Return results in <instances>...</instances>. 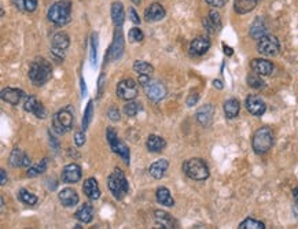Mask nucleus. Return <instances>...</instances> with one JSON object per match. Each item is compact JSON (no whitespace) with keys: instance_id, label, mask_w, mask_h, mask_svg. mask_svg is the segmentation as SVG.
Here are the masks:
<instances>
[{"instance_id":"obj_17","label":"nucleus","mask_w":298,"mask_h":229,"mask_svg":"<svg viewBox=\"0 0 298 229\" xmlns=\"http://www.w3.org/2000/svg\"><path fill=\"white\" fill-rule=\"evenodd\" d=\"M197 121L199 125H202L203 128H208L213 124V117H214V107L212 104H205V106L198 108L197 114Z\"/></svg>"},{"instance_id":"obj_36","label":"nucleus","mask_w":298,"mask_h":229,"mask_svg":"<svg viewBox=\"0 0 298 229\" xmlns=\"http://www.w3.org/2000/svg\"><path fill=\"white\" fill-rule=\"evenodd\" d=\"M47 166H48V160L47 158H44V160L39 162L38 165H33L28 168L27 176L31 177V178H32V177L40 176V174H43L44 172L47 170Z\"/></svg>"},{"instance_id":"obj_27","label":"nucleus","mask_w":298,"mask_h":229,"mask_svg":"<svg viewBox=\"0 0 298 229\" xmlns=\"http://www.w3.org/2000/svg\"><path fill=\"white\" fill-rule=\"evenodd\" d=\"M168 168H169V162H168V160H155L154 164L149 168L150 176L154 177L155 180H161L162 177L165 176Z\"/></svg>"},{"instance_id":"obj_38","label":"nucleus","mask_w":298,"mask_h":229,"mask_svg":"<svg viewBox=\"0 0 298 229\" xmlns=\"http://www.w3.org/2000/svg\"><path fill=\"white\" fill-rule=\"evenodd\" d=\"M142 104L140 103H138V102H133V100H129L127 102V104L124 106V112L127 114L128 117H135L136 114H138L139 112H142Z\"/></svg>"},{"instance_id":"obj_24","label":"nucleus","mask_w":298,"mask_h":229,"mask_svg":"<svg viewBox=\"0 0 298 229\" xmlns=\"http://www.w3.org/2000/svg\"><path fill=\"white\" fill-rule=\"evenodd\" d=\"M251 70L260 76H269L273 72V64L266 60V59H253L251 60Z\"/></svg>"},{"instance_id":"obj_35","label":"nucleus","mask_w":298,"mask_h":229,"mask_svg":"<svg viewBox=\"0 0 298 229\" xmlns=\"http://www.w3.org/2000/svg\"><path fill=\"white\" fill-rule=\"evenodd\" d=\"M132 68L135 73H138L139 76H151L154 73V68L144 60H135Z\"/></svg>"},{"instance_id":"obj_52","label":"nucleus","mask_w":298,"mask_h":229,"mask_svg":"<svg viewBox=\"0 0 298 229\" xmlns=\"http://www.w3.org/2000/svg\"><path fill=\"white\" fill-rule=\"evenodd\" d=\"M50 142H51V144H54V147H55V148H58L59 147L58 140H57V138H55V136L51 134V130H50Z\"/></svg>"},{"instance_id":"obj_28","label":"nucleus","mask_w":298,"mask_h":229,"mask_svg":"<svg viewBox=\"0 0 298 229\" xmlns=\"http://www.w3.org/2000/svg\"><path fill=\"white\" fill-rule=\"evenodd\" d=\"M146 147L150 152H161L166 147L165 138L157 136V134H150L147 138V142H146Z\"/></svg>"},{"instance_id":"obj_25","label":"nucleus","mask_w":298,"mask_h":229,"mask_svg":"<svg viewBox=\"0 0 298 229\" xmlns=\"http://www.w3.org/2000/svg\"><path fill=\"white\" fill-rule=\"evenodd\" d=\"M75 218L83 222V224H90L91 221L94 220V206L91 203L81 204L75 213Z\"/></svg>"},{"instance_id":"obj_48","label":"nucleus","mask_w":298,"mask_h":229,"mask_svg":"<svg viewBox=\"0 0 298 229\" xmlns=\"http://www.w3.org/2000/svg\"><path fill=\"white\" fill-rule=\"evenodd\" d=\"M209 6H212V7H223L225 4V0H205Z\"/></svg>"},{"instance_id":"obj_4","label":"nucleus","mask_w":298,"mask_h":229,"mask_svg":"<svg viewBox=\"0 0 298 229\" xmlns=\"http://www.w3.org/2000/svg\"><path fill=\"white\" fill-rule=\"evenodd\" d=\"M107 186L113 194V196L117 200H121L128 195L129 191V184L124 172L121 169H114V170L107 177Z\"/></svg>"},{"instance_id":"obj_8","label":"nucleus","mask_w":298,"mask_h":229,"mask_svg":"<svg viewBox=\"0 0 298 229\" xmlns=\"http://www.w3.org/2000/svg\"><path fill=\"white\" fill-rule=\"evenodd\" d=\"M106 138H107V143H109V146H110V148L113 150V152L120 155V156H121V160H123L127 165H129V158H131L129 148H128V146L124 143L121 138H118L117 132H116L113 128H107Z\"/></svg>"},{"instance_id":"obj_9","label":"nucleus","mask_w":298,"mask_h":229,"mask_svg":"<svg viewBox=\"0 0 298 229\" xmlns=\"http://www.w3.org/2000/svg\"><path fill=\"white\" fill-rule=\"evenodd\" d=\"M279 50H280V43L273 34H265L257 43V51L265 56H275L279 54Z\"/></svg>"},{"instance_id":"obj_33","label":"nucleus","mask_w":298,"mask_h":229,"mask_svg":"<svg viewBox=\"0 0 298 229\" xmlns=\"http://www.w3.org/2000/svg\"><path fill=\"white\" fill-rule=\"evenodd\" d=\"M51 46H53V48H57V50L65 51V50L70 46V38L68 36V33H65V32L55 33V34L53 36V40H51Z\"/></svg>"},{"instance_id":"obj_30","label":"nucleus","mask_w":298,"mask_h":229,"mask_svg":"<svg viewBox=\"0 0 298 229\" xmlns=\"http://www.w3.org/2000/svg\"><path fill=\"white\" fill-rule=\"evenodd\" d=\"M266 34V24L264 21V18L257 16L250 26V36L254 40H260L261 38H264Z\"/></svg>"},{"instance_id":"obj_7","label":"nucleus","mask_w":298,"mask_h":229,"mask_svg":"<svg viewBox=\"0 0 298 229\" xmlns=\"http://www.w3.org/2000/svg\"><path fill=\"white\" fill-rule=\"evenodd\" d=\"M73 122H75V117L70 107H65L53 117V130L55 134H65L66 132L72 130Z\"/></svg>"},{"instance_id":"obj_18","label":"nucleus","mask_w":298,"mask_h":229,"mask_svg":"<svg viewBox=\"0 0 298 229\" xmlns=\"http://www.w3.org/2000/svg\"><path fill=\"white\" fill-rule=\"evenodd\" d=\"M209 48H210V40L208 38H195L190 43V52L194 56H202L208 52Z\"/></svg>"},{"instance_id":"obj_49","label":"nucleus","mask_w":298,"mask_h":229,"mask_svg":"<svg viewBox=\"0 0 298 229\" xmlns=\"http://www.w3.org/2000/svg\"><path fill=\"white\" fill-rule=\"evenodd\" d=\"M13 3L20 11H25V6H24V0H13Z\"/></svg>"},{"instance_id":"obj_23","label":"nucleus","mask_w":298,"mask_h":229,"mask_svg":"<svg viewBox=\"0 0 298 229\" xmlns=\"http://www.w3.org/2000/svg\"><path fill=\"white\" fill-rule=\"evenodd\" d=\"M203 26L209 33H214L221 29V16L216 10H210L206 18H203Z\"/></svg>"},{"instance_id":"obj_29","label":"nucleus","mask_w":298,"mask_h":229,"mask_svg":"<svg viewBox=\"0 0 298 229\" xmlns=\"http://www.w3.org/2000/svg\"><path fill=\"white\" fill-rule=\"evenodd\" d=\"M260 0H234V10L236 14H247L257 7Z\"/></svg>"},{"instance_id":"obj_39","label":"nucleus","mask_w":298,"mask_h":229,"mask_svg":"<svg viewBox=\"0 0 298 229\" xmlns=\"http://www.w3.org/2000/svg\"><path fill=\"white\" fill-rule=\"evenodd\" d=\"M247 86H251V88H254V90H262V88L265 86V82L262 81L260 74H257V73H250V74L247 76Z\"/></svg>"},{"instance_id":"obj_37","label":"nucleus","mask_w":298,"mask_h":229,"mask_svg":"<svg viewBox=\"0 0 298 229\" xmlns=\"http://www.w3.org/2000/svg\"><path fill=\"white\" fill-rule=\"evenodd\" d=\"M92 117H94V102L90 100L87 107H85L84 116H83V130H87L90 128L91 122H92Z\"/></svg>"},{"instance_id":"obj_55","label":"nucleus","mask_w":298,"mask_h":229,"mask_svg":"<svg viewBox=\"0 0 298 229\" xmlns=\"http://www.w3.org/2000/svg\"><path fill=\"white\" fill-rule=\"evenodd\" d=\"M293 198H294V200H295V203L298 204V188H294L293 190Z\"/></svg>"},{"instance_id":"obj_45","label":"nucleus","mask_w":298,"mask_h":229,"mask_svg":"<svg viewBox=\"0 0 298 229\" xmlns=\"http://www.w3.org/2000/svg\"><path fill=\"white\" fill-rule=\"evenodd\" d=\"M107 116H109V118L112 120V121H120V112H118L117 107H110L109 108V112H107Z\"/></svg>"},{"instance_id":"obj_13","label":"nucleus","mask_w":298,"mask_h":229,"mask_svg":"<svg viewBox=\"0 0 298 229\" xmlns=\"http://www.w3.org/2000/svg\"><path fill=\"white\" fill-rule=\"evenodd\" d=\"M24 110L27 112H31L33 116H36L40 120H44L47 117V110L43 106L42 102H39L35 96H28L24 103Z\"/></svg>"},{"instance_id":"obj_1","label":"nucleus","mask_w":298,"mask_h":229,"mask_svg":"<svg viewBox=\"0 0 298 229\" xmlns=\"http://www.w3.org/2000/svg\"><path fill=\"white\" fill-rule=\"evenodd\" d=\"M28 76H29V80L32 81L33 86H43L44 84H47L48 81L51 80V77H53L51 64L44 58L35 59L31 64Z\"/></svg>"},{"instance_id":"obj_42","label":"nucleus","mask_w":298,"mask_h":229,"mask_svg":"<svg viewBox=\"0 0 298 229\" xmlns=\"http://www.w3.org/2000/svg\"><path fill=\"white\" fill-rule=\"evenodd\" d=\"M96 33L92 34V38H91V64H96Z\"/></svg>"},{"instance_id":"obj_56","label":"nucleus","mask_w":298,"mask_h":229,"mask_svg":"<svg viewBox=\"0 0 298 229\" xmlns=\"http://www.w3.org/2000/svg\"><path fill=\"white\" fill-rule=\"evenodd\" d=\"M81 90H83V95H84L85 94V82L83 78H81Z\"/></svg>"},{"instance_id":"obj_40","label":"nucleus","mask_w":298,"mask_h":229,"mask_svg":"<svg viewBox=\"0 0 298 229\" xmlns=\"http://www.w3.org/2000/svg\"><path fill=\"white\" fill-rule=\"evenodd\" d=\"M239 229H264L265 228V224L261 222V221H257L254 218H246L245 221H242L238 226Z\"/></svg>"},{"instance_id":"obj_10","label":"nucleus","mask_w":298,"mask_h":229,"mask_svg":"<svg viewBox=\"0 0 298 229\" xmlns=\"http://www.w3.org/2000/svg\"><path fill=\"white\" fill-rule=\"evenodd\" d=\"M116 92H117V96L121 100H133L139 94L138 84L132 78H124L117 84Z\"/></svg>"},{"instance_id":"obj_54","label":"nucleus","mask_w":298,"mask_h":229,"mask_svg":"<svg viewBox=\"0 0 298 229\" xmlns=\"http://www.w3.org/2000/svg\"><path fill=\"white\" fill-rule=\"evenodd\" d=\"M213 86H214V88H218V90H223V82L220 80H214L213 81Z\"/></svg>"},{"instance_id":"obj_12","label":"nucleus","mask_w":298,"mask_h":229,"mask_svg":"<svg viewBox=\"0 0 298 229\" xmlns=\"http://www.w3.org/2000/svg\"><path fill=\"white\" fill-rule=\"evenodd\" d=\"M81 177H83V170H81V166L77 164L66 165L61 173V180L65 184H76L80 182Z\"/></svg>"},{"instance_id":"obj_51","label":"nucleus","mask_w":298,"mask_h":229,"mask_svg":"<svg viewBox=\"0 0 298 229\" xmlns=\"http://www.w3.org/2000/svg\"><path fill=\"white\" fill-rule=\"evenodd\" d=\"M0 174H2V178H0V184H2V186H5L6 182H7V172H6L5 169H2V170H0Z\"/></svg>"},{"instance_id":"obj_16","label":"nucleus","mask_w":298,"mask_h":229,"mask_svg":"<svg viewBox=\"0 0 298 229\" xmlns=\"http://www.w3.org/2000/svg\"><path fill=\"white\" fill-rule=\"evenodd\" d=\"M24 96H25V92L18 88H5L0 92L2 100L9 103L11 106H18V103L22 100Z\"/></svg>"},{"instance_id":"obj_6","label":"nucleus","mask_w":298,"mask_h":229,"mask_svg":"<svg viewBox=\"0 0 298 229\" xmlns=\"http://www.w3.org/2000/svg\"><path fill=\"white\" fill-rule=\"evenodd\" d=\"M251 146L255 154H266L273 146V132L268 126L257 129L251 138Z\"/></svg>"},{"instance_id":"obj_46","label":"nucleus","mask_w":298,"mask_h":229,"mask_svg":"<svg viewBox=\"0 0 298 229\" xmlns=\"http://www.w3.org/2000/svg\"><path fill=\"white\" fill-rule=\"evenodd\" d=\"M198 100H199V95H198L197 92H194V94H191V95L187 98V100H186L187 106H188V107L195 106Z\"/></svg>"},{"instance_id":"obj_32","label":"nucleus","mask_w":298,"mask_h":229,"mask_svg":"<svg viewBox=\"0 0 298 229\" xmlns=\"http://www.w3.org/2000/svg\"><path fill=\"white\" fill-rule=\"evenodd\" d=\"M240 112V103L238 99L231 98L228 100H225L224 103V112H225V117L228 120H234L238 117V114Z\"/></svg>"},{"instance_id":"obj_43","label":"nucleus","mask_w":298,"mask_h":229,"mask_svg":"<svg viewBox=\"0 0 298 229\" xmlns=\"http://www.w3.org/2000/svg\"><path fill=\"white\" fill-rule=\"evenodd\" d=\"M39 0H24V6H25V11L27 12H33L38 8Z\"/></svg>"},{"instance_id":"obj_19","label":"nucleus","mask_w":298,"mask_h":229,"mask_svg":"<svg viewBox=\"0 0 298 229\" xmlns=\"http://www.w3.org/2000/svg\"><path fill=\"white\" fill-rule=\"evenodd\" d=\"M58 198L62 203V206H65V208H75L80 202V198L73 188H64L62 191L59 192Z\"/></svg>"},{"instance_id":"obj_57","label":"nucleus","mask_w":298,"mask_h":229,"mask_svg":"<svg viewBox=\"0 0 298 229\" xmlns=\"http://www.w3.org/2000/svg\"><path fill=\"white\" fill-rule=\"evenodd\" d=\"M132 2L135 4H139V3H140V0H132Z\"/></svg>"},{"instance_id":"obj_31","label":"nucleus","mask_w":298,"mask_h":229,"mask_svg":"<svg viewBox=\"0 0 298 229\" xmlns=\"http://www.w3.org/2000/svg\"><path fill=\"white\" fill-rule=\"evenodd\" d=\"M155 199H157V202L160 203V204L166 206V208H173L175 206V199L172 198L170 191L166 186H161V188L157 190V192H155Z\"/></svg>"},{"instance_id":"obj_41","label":"nucleus","mask_w":298,"mask_h":229,"mask_svg":"<svg viewBox=\"0 0 298 229\" xmlns=\"http://www.w3.org/2000/svg\"><path fill=\"white\" fill-rule=\"evenodd\" d=\"M128 38H129L131 43H140V42H143L144 33L139 28H132L128 33Z\"/></svg>"},{"instance_id":"obj_5","label":"nucleus","mask_w":298,"mask_h":229,"mask_svg":"<svg viewBox=\"0 0 298 229\" xmlns=\"http://www.w3.org/2000/svg\"><path fill=\"white\" fill-rule=\"evenodd\" d=\"M139 84L151 102H160L166 96V86L161 81L150 78V76H139Z\"/></svg>"},{"instance_id":"obj_15","label":"nucleus","mask_w":298,"mask_h":229,"mask_svg":"<svg viewBox=\"0 0 298 229\" xmlns=\"http://www.w3.org/2000/svg\"><path fill=\"white\" fill-rule=\"evenodd\" d=\"M166 16V11L164 6L160 3H151L149 7L144 10V20L147 22H158L162 21Z\"/></svg>"},{"instance_id":"obj_21","label":"nucleus","mask_w":298,"mask_h":229,"mask_svg":"<svg viewBox=\"0 0 298 229\" xmlns=\"http://www.w3.org/2000/svg\"><path fill=\"white\" fill-rule=\"evenodd\" d=\"M83 192L90 200H98L101 198V188H99L96 178H94V177L87 178L83 184Z\"/></svg>"},{"instance_id":"obj_3","label":"nucleus","mask_w":298,"mask_h":229,"mask_svg":"<svg viewBox=\"0 0 298 229\" xmlns=\"http://www.w3.org/2000/svg\"><path fill=\"white\" fill-rule=\"evenodd\" d=\"M183 172L188 178L194 182H205L210 176L206 162L201 158H191L183 164Z\"/></svg>"},{"instance_id":"obj_2","label":"nucleus","mask_w":298,"mask_h":229,"mask_svg":"<svg viewBox=\"0 0 298 229\" xmlns=\"http://www.w3.org/2000/svg\"><path fill=\"white\" fill-rule=\"evenodd\" d=\"M47 18L57 26H65L72 20V4L69 0H59L48 8Z\"/></svg>"},{"instance_id":"obj_34","label":"nucleus","mask_w":298,"mask_h":229,"mask_svg":"<svg viewBox=\"0 0 298 229\" xmlns=\"http://www.w3.org/2000/svg\"><path fill=\"white\" fill-rule=\"evenodd\" d=\"M17 198H18L20 202H22L24 204H28V206H35L39 202V198L35 194H32V192L25 190V188H22V190L17 192Z\"/></svg>"},{"instance_id":"obj_26","label":"nucleus","mask_w":298,"mask_h":229,"mask_svg":"<svg viewBox=\"0 0 298 229\" xmlns=\"http://www.w3.org/2000/svg\"><path fill=\"white\" fill-rule=\"evenodd\" d=\"M110 16H112L113 24L116 25V28L123 26L124 21H125V10L121 2H114L110 8Z\"/></svg>"},{"instance_id":"obj_44","label":"nucleus","mask_w":298,"mask_h":229,"mask_svg":"<svg viewBox=\"0 0 298 229\" xmlns=\"http://www.w3.org/2000/svg\"><path fill=\"white\" fill-rule=\"evenodd\" d=\"M85 130H81V132H76L75 134V143L77 147H83L85 144Z\"/></svg>"},{"instance_id":"obj_14","label":"nucleus","mask_w":298,"mask_h":229,"mask_svg":"<svg viewBox=\"0 0 298 229\" xmlns=\"http://www.w3.org/2000/svg\"><path fill=\"white\" fill-rule=\"evenodd\" d=\"M246 108H247V112H250L251 116L261 117L265 112L266 104L260 96L249 95L246 98Z\"/></svg>"},{"instance_id":"obj_50","label":"nucleus","mask_w":298,"mask_h":229,"mask_svg":"<svg viewBox=\"0 0 298 229\" xmlns=\"http://www.w3.org/2000/svg\"><path fill=\"white\" fill-rule=\"evenodd\" d=\"M223 50H224V54L227 55V56H232L234 55V50L231 47H228L227 44H223Z\"/></svg>"},{"instance_id":"obj_53","label":"nucleus","mask_w":298,"mask_h":229,"mask_svg":"<svg viewBox=\"0 0 298 229\" xmlns=\"http://www.w3.org/2000/svg\"><path fill=\"white\" fill-rule=\"evenodd\" d=\"M103 81H105V74H101V77H99V86H98V88H99V95L102 94V91H103Z\"/></svg>"},{"instance_id":"obj_20","label":"nucleus","mask_w":298,"mask_h":229,"mask_svg":"<svg viewBox=\"0 0 298 229\" xmlns=\"http://www.w3.org/2000/svg\"><path fill=\"white\" fill-rule=\"evenodd\" d=\"M154 220L155 224L161 225L160 228L164 229H172V228H179V224L169 213L162 212V210H155L154 212Z\"/></svg>"},{"instance_id":"obj_11","label":"nucleus","mask_w":298,"mask_h":229,"mask_svg":"<svg viewBox=\"0 0 298 229\" xmlns=\"http://www.w3.org/2000/svg\"><path fill=\"white\" fill-rule=\"evenodd\" d=\"M124 46V34L121 28H116V32H114V38H113V43L109 48V52H107V59L109 60H117L120 59V56L123 55Z\"/></svg>"},{"instance_id":"obj_22","label":"nucleus","mask_w":298,"mask_h":229,"mask_svg":"<svg viewBox=\"0 0 298 229\" xmlns=\"http://www.w3.org/2000/svg\"><path fill=\"white\" fill-rule=\"evenodd\" d=\"M9 162L13 168H29L31 166V158L20 148H14L11 151Z\"/></svg>"},{"instance_id":"obj_47","label":"nucleus","mask_w":298,"mask_h":229,"mask_svg":"<svg viewBox=\"0 0 298 229\" xmlns=\"http://www.w3.org/2000/svg\"><path fill=\"white\" fill-rule=\"evenodd\" d=\"M129 20L133 22V24H140V18H139V16L136 14V11H135V8H129Z\"/></svg>"}]
</instances>
